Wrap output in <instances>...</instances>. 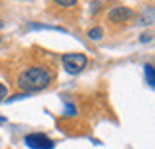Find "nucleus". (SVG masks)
<instances>
[{
	"label": "nucleus",
	"instance_id": "1",
	"mask_svg": "<svg viewBox=\"0 0 155 149\" xmlns=\"http://www.w3.org/2000/svg\"><path fill=\"white\" fill-rule=\"evenodd\" d=\"M50 82H52V71L44 65H31V67L23 69L17 76V86L25 94L44 90Z\"/></svg>",
	"mask_w": 155,
	"mask_h": 149
},
{
	"label": "nucleus",
	"instance_id": "2",
	"mask_svg": "<svg viewBox=\"0 0 155 149\" xmlns=\"http://www.w3.org/2000/svg\"><path fill=\"white\" fill-rule=\"evenodd\" d=\"M61 63H63V69L67 71L69 75H79L81 71L86 67L88 59H86L84 53L73 52V53H63V56H61Z\"/></svg>",
	"mask_w": 155,
	"mask_h": 149
},
{
	"label": "nucleus",
	"instance_id": "3",
	"mask_svg": "<svg viewBox=\"0 0 155 149\" xmlns=\"http://www.w3.org/2000/svg\"><path fill=\"white\" fill-rule=\"evenodd\" d=\"M132 17H134V11L130 8H127V6H115L107 14V21L113 23V25H123V23H128Z\"/></svg>",
	"mask_w": 155,
	"mask_h": 149
},
{
	"label": "nucleus",
	"instance_id": "4",
	"mask_svg": "<svg viewBox=\"0 0 155 149\" xmlns=\"http://www.w3.org/2000/svg\"><path fill=\"white\" fill-rule=\"evenodd\" d=\"M25 145L31 149H52L54 141L44 134H27L25 136Z\"/></svg>",
	"mask_w": 155,
	"mask_h": 149
},
{
	"label": "nucleus",
	"instance_id": "5",
	"mask_svg": "<svg viewBox=\"0 0 155 149\" xmlns=\"http://www.w3.org/2000/svg\"><path fill=\"white\" fill-rule=\"evenodd\" d=\"M153 17H155V11L151 8H144L138 15V25H147V23L153 21Z\"/></svg>",
	"mask_w": 155,
	"mask_h": 149
},
{
	"label": "nucleus",
	"instance_id": "6",
	"mask_svg": "<svg viewBox=\"0 0 155 149\" xmlns=\"http://www.w3.org/2000/svg\"><path fill=\"white\" fill-rule=\"evenodd\" d=\"M146 79H147V84L155 86V69L151 67V65H146Z\"/></svg>",
	"mask_w": 155,
	"mask_h": 149
},
{
	"label": "nucleus",
	"instance_id": "7",
	"mask_svg": "<svg viewBox=\"0 0 155 149\" xmlns=\"http://www.w3.org/2000/svg\"><path fill=\"white\" fill-rule=\"evenodd\" d=\"M102 37H104L102 27H92L90 31H88V38H92V40H100Z\"/></svg>",
	"mask_w": 155,
	"mask_h": 149
},
{
	"label": "nucleus",
	"instance_id": "8",
	"mask_svg": "<svg viewBox=\"0 0 155 149\" xmlns=\"http://www.w3.org/2000/svg\"><path fill=\"white\" fill-rule=\"evenodd\" d=\"M54 2L59 4V6H65V8H71V6L77 4V0H54Z\"/></svg>",
	"mask_w": 155,
	"mask_h": 149
},
{
	"label": "nucleus",
	"instance_id": "9",
	"mask_svg": "<svg viewBox=\"0 0 155 149\" xmlns=\"http://www.w3.org/2000/svg\"><path fill=\"white\" fill-rule=\"evenodd\" d=\"M6 96H8V88H6L4 84H0V101H2Z\"/></svg>",
	"mask_w": 155,
	"mask_h": 149
},
{
	"label": "nucleus",
	"instance_id": "10",
	"mask_svg": "<svg viewBox=\"0 0 155 149\" xmlns=\"http://www.w3.org/2000/svg\"><path fill=\"white\" fill-rule=\"evenodd\" d=\"M140 40H142V42H147V40H150V34H142Z\"/></svg>",
	"mask_w": 155,
	"mask_h": 149
}]
</instances>
